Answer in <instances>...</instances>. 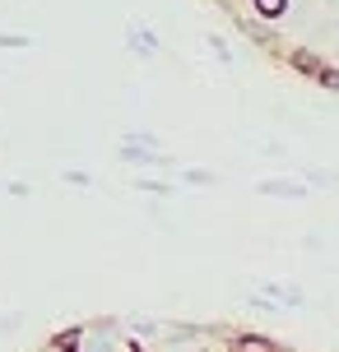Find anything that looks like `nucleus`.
Returning a JSON list of instances; mask_svg holds the SVG:
<instances>
[{"instance_id": "1", "label": "nucleus", "mask_w": 339, "mask_h": 352, "mask_svg": "<svg viewBox=\"0 0 339 352\" xmlns=\"http://www.w3.org/2000/svg\"><path fill=\"white\" fill-rule=\"evenodd\" d=\"M256 10H260L265 19H279L288 10V0H256Z\"/></svg>"}, {"instance_id": "2", "label": "nucleus", "mask_w": 339, "mask_h": 352, "mask_svg": "<svg viewBox=\"0 0 339 352\" xmlns=\"http://www.w3.org/2000/svg\"><path fill=\"white\" fill-rule=\"evenodd\" d=\"M237 352H269V343H265V338H242Z\"/></svg>"}]
</instances>
